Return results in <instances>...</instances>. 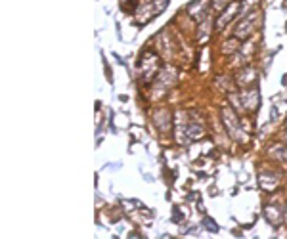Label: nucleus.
<instances>
[{"label": "nucleus", "mask_w": 287, "mask_h": 239, "mask_svg": "<svg viewBox=\"0 0 287 239\" xmlns=\"http://www.w3.org/2000/svg\"><path fill=\"white\" fill-rule=\"evenodd\" d=\"M282 84H287V75H284V77H282Z\"/></svg>", "instance_id": "f3484780"}, {"label": "nucleus", "mask_w": 287, "mask_h": 239, "mask_svg": "<svg viewBox=\"0 0 287 239\" xmlns=\"http://www.w3.org/2000/svg\"><path fill=\"white\" fill-rule=\"evenodd\" d=\"M169 2H171V0H153V16H159V14H163V12L167 10Z\"/></svg>", "instance_id": "4468645a"}, {"label": "nucleus", "mask_w": 287, "mask_h": 239, "mask_svg": "<svg viewBox=\"0 0 287 239\" xmlns=\"http://www.w3.org/2000/svg\"><path fill=\"white\" fill-rule=\"evenodd\" d=\"M286 222H287V207H286Z\"/></svg>", "instance_id": "6ab92c4d"}, {"label": "nucleus", "mask_w": 287, "mask_h": 239, "mask_svg": "<svg viewBox=\"0 0 287 239\" xmlns=\"http://www.w3.org/2000/svg\"><path fill=\"white\" fill-rule=\"evenodd\" d=\"M174 80H176V69L172 67V65H165L161 71H159V75L155 77V82H153V96H161V94H165L172 84H174Z\"/></svg>", "instance_id": "7ed1b4c3"}, {"label": "nucleus", "mask_w": 287, "mask_h": 239, "mask_svg": "<svg viewBox=\"0 0 287 239\" xmlns=\"http://www.w3.org/2000/svg\"><path fill=\"white\" fill-rule=\"evenodd\" d=\"M286 31H287V23H286Z\"/></svg>", "instance_id": "aec40b11"}, {"label": "nucleus", "mask_w": 287, "mask_h": 239, "mask_svg": "<svg viewBox=\"0 0 287 239\" xmlns=\"http://www.w3.org/2000/svg\"><path fill=\"white\" fill-rule=\"evenodd\" d=\"M205 134L201 123L197 119H191V115H188V121H186V138H188V144L193 142V140H199L201 136Z\"/></svg>", "instance_id": "f8f14e48"}, {"label": "nucleus", "mask_w": 287, "mask_h": 239, "mask_svg": "<svg viewBox=\"0 0 287 239\" xmlns=\"http://www.w3.org/2000/svg\"><path fill=\"white\" fill-rule=\"evenodd\" d=\"M264 218H266V222H268L270 226L278 228V226L286 220V207L280 205V203H270V205H266V209H264Z\"/></svg>", "instance_id": "423d86ee"}, {"label": "nucleus", "mask_w": 287, "mask_h": 239, "mask_svg": "<svg viewBox=\"0 0 287 239\" xmlns=\"http://www.w3.org/2000/svg\"><path fill=\"white\" fill-rule=\"evenodd\" d=\"M153 125L157 127V130L161 134H167L172 127V117L167 109H157L153 113Z\"/></svg>", "instance_id": "9d476101"}, {"label": "nucleus", "mask_w": 287, "mask_h": 239, "mask_svg": "<svg viewBox=\"0 0 287 239\" xmlns=\"http://www.w3.org/2000/svg\"><path fill=\"white\" fill-rule=\"evenodd\" d=\"M280 184V176L274 172V170H262L259 172V186L264 191H274Z\"/></svg>", "instance_id": "9b49d317"}, {"label": "nucleus", "mask_w": 287, "mask_h": 239, "mask_svg": "<svg viewBox=\"0 0 287 239\" xmlns=\"http://www.w3.org/2000/svg\"><path fill=\"white\" fill-rule=\"evenodd\" d=\"M209 8H210V0H193V2L188 4V14H190L197 23H201V21L207 18Z\"/></svg>", "instance_id": "0eeeda50"}, {"label": "nucleus", "mask_w": 287, "mask_h": 239, "mask_svg": "<svg viewBox=\"0 0 287 239\" xmlns=\"http://www.w3.org/2000/svg\"><path fill=\"white\" fill-rule=\"evenodd\" d=\"M284 144H287V132L284 134Z\"/></svg>", "instance_id": "a211bd4d"}, {"label": "nucleus", "mask_w": 287, "mask_h": 239, "mask_svg": "<svg viewBox=\"0 0 287 239\" xmlns=\"http://www.w3.org/2000/svg\"><path fill=\"white\" fill-rule=\"evenodd\" d=\"M261 23V14H249V16H245V18H241L239 19V23L235 27L234 31V37L239 40V42H245L251 35H253V29Z\"/></svg>", "instance_id": "20e7f679"}, {"label": "nucleus", "mask_w": 287, "mask_h": 239, "mask_svg": "<svg viewBox=\"0 0 287 239\" xmlns=\"http://www.w3.org/2000/svg\"><path fill=\"white\" fill-rule=\"evenodd\" d=\"M220 117H222V123L226 127V132L230 134V138H234L237 142H247V136L241 130V123L237 119V115L234 113V109L230 107H224L220 111Z\"/></svg>", "instance_id": "f03ea898"}, {"label": "nucleus", "mask_w": 287, "mask_h": 239, "mask_svg": "<svg viewBox=\"0 0 287 239\" xmlns=\"http://www.w3.org/2000/svg\"><path fill=\"white\" fill-rule=\"evenodd\" d=\"M241 102L245 111H257L261 106V94H259V88H245L243 94H241Z\"/></svg>", "instance_id": "6e6552de"}, {"label": "nucleus", "mask_w": 287, "mask_h": 239, "mask_svg": "<svg viewBox=\"0 0 287 239\" xmlns=\"http://www.w3.org/2000/svg\"><path fill=\"white\" fill-rule=\"evenodd\" d=\"M172 222H182V211L178 207L172 209Z\"/></svg>", "instance_id": "dca6fc26"}, {"label": "nucleus", "mask_w": 287, "mask_h": 239, "mask_svg": "<svg viewBox=\"0 0 287 239\" xmlns=\"http://www.w3.org/2000/svg\"><path fill=\"white\" fill-rule=\"evenodd\" d=\"M287 144H276V146H272L270 149H268V153L274 157V159H280V161H287Z\"/></svg>", "instance_id": "ddd939ff"}, {"label": "nucleus", "mask_w": 287, "mask_h": 239, "mask_svg": "<svg viewBox=\"0 0 287 239\" xmlns=\"http://www.w3.org/2000/svg\"><path fill=\"white\" fill-rule=\"evenodd\" d=\"M203 226L209 230L210 234H216V232H218V226L214 224V220H212V218H205V220H203Z\"/></svg>", "instance_id": "2eb2a0df"}, {"label": "nucleus", "mask_w": 287, "mask_h": 239, "mask_svg": "<svg viewBox=\"0 0 287 239\" xmlns=\"http://www.w3.org/2000/svg\"><path fill=\"white\" fill-rule=\"evenodd\" d=\"M239 10H241V2H239V0L228 2V6L224 8V12H222V14L216 18V21H214V31H222L234 18L239 16Z\"/></svg>", "instance_id": "39448f33"}, {"label": "nucleus", "mask_w": 287, "mask_h": 239, "mask_svg": "<svg viewBox=\"0 0 287 239\" xmlns=\"http://www.w3.org/2000/svg\"><path fill=\"white\" fill-rule=\"evenodd\" d=\"M161 57L159 54L152 52V50H146L142 54L140 61H138V67H140V73H142V80L144 82H152L159 75L161 71Z\"/></svg>", "instance_id": "f257e3e1"}, {"label": "nucleus", "mask_w": 287, "mask_h": 239, "mask_svg": "<svg viewBox=\"0 0 287 239\" xmlns=\"http://www.w3.org/2000/svg\"><path fill=\"white\" fill-rule=\"evenodd\" d=\"M255 80H257V71L251 65H245L235 73V84L241 88H251Z\"/></svg>", "instance_id": "1a4fd4ad"}, {"label": "nucleus", "mask_w": 287, "mask_h": 239, "mask_svg": "<svg viewBox=\"0 0 287 239\" xmlns=\"http://www.w3.org/2000/svg\"><path fill=\"white\" fill-rule=\"evenodd\" d=\"M286 127H287V123H286Z\"/></svg>", "instance_id": "412c9836"}]
</instances>
